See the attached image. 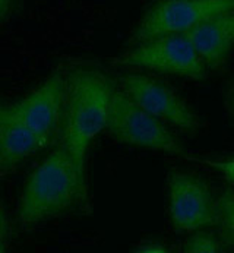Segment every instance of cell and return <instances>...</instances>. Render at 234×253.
I'll return each instance as SVG.
<instances>
[{
  "instance_id": "obj_7",
  "label": "cell",
  "mask_w": 234,
  "mask_h": 253,
  "mask_svg": "<svg viewBox=\"0 0 234 253\" xmlns=\"http://www.w3.org/2000/svg\"><path fill=\"white\" fill-rule=\"evenodd\" d=\"M168 217L174 230L192 234L217 225V199L195 174L171 170L167 177Z\"/></svg>"
},
{
  "instance_id": "obj_1",
  "label": "cell",
  "mask_w": 234,
  "mask_h": 253,
  "mask_svg": "<svg viewBox=\"0 0 234 253\" xmlns=\"http://www.w3.org/2000/svg\"><path fill=\"white\" fill-rule=\"evenodd\" d=\"M113 81L94 68H77L66 78V110L60 144L72 155L79 176L85 179L89 146L106 130Z\"/></svg>"
},
{
  "instance_id": "obj_5",
  "label": "cell",
  "mask_w": 234,
  "mask_h": 253,
  "mask_svg": "<svg viewBox=\"0 0 234 253\" xmlns=\"http://www.w3.org/2000/svg\"><path fill=\"white\" fill-rule=\"evenodd\" d=\"M234 9V0H154L139 18L132 40L188 34L206 19Z\"/></svg>"
},
{
  "instance_id": "obj_4",
  "label": "cell",
  "mask_w": 234,
  "mask_h": 253,
  "mask_svg": "<svg viewBox=\"0 0 234 253\" xmlns=\"http://www.w3.org/2000/svg\"><path fill=\"white\" fill-rule=\"evenodd\" d=\"M115 65L142 71L203 81L208 69L185 34L156 37L136 42L133 48L113 60Z\"/></svg>"
},
{
  "instance_id": "obj_11",
  "label": "cell",
  "mask_w": 234,
  "mask_h": 253,
  "mask_svg": "<svg viewBox=\"0 0 234 253\" xmlns=\"http://www.w3.org/2000/svg\"><path fill=\"white\" fill-rule=\"evenodd\" d=\"M218 236L226 248L234 249V192L226 190L217 198V225Z\"/></svg>"
},
{
  "instance_id": "obj_14",
  "label": "cell",
  "mask_w": 234,
  "mask_h": 253,
  "mask_svg": "<svg viewBox=\"0 0 234 253\" xmlns=\"http://www.w3.org/2000/svg\"><path fill=\"white\" fill-rule=\"evenodd\" d=\"M22 7V0H0V18L1 22H7Z\"/></svg>"
},
{
  "instance_id": "obj_3",
  "label": "cell",
  "mask_w": 234,
  "mask_h": 253,
  "mask_svg": "<svg viewBox=\"0 0 234 253\" xmlns=\"http://www.w3.org/2000/svg\"><path fill=\"white\" fill-rule=\"evenodd\" d=\"M106 130L118 144L186 157L188 151L162 120L133 101L120 86H115Z\"/></svg>"
},
{
  "instance_id": "obj_16",
  "label": "cell",
  "mask_w": 234,
  "mask_h": 253,
  "mask_svg": "<svg viewBox=\"0 0 234 253\" xmlns=\"http://www.w3.org/2000/svg\"><path fill=\"white\" fill-rule=\"evenodd\" d=\"M229 107L232 110V114L234 116V81L233 84H232L230 92H229Z\"/></svg>"
},
{
  "instance_id": "obj_12",
  "label": "cell",
  "mask_w": 234,
  "mask_h": 253,
  "mask_svg": "<svg viewBox=\"0 0 234 253\" xmlns=\"http://www.w3.org/2000/svg\"><path fill=\"white\" fill-rule=\"evenodd\" d=\"M226 248L218 234L209 233L208 228L192 233L183 243V252L189 253H218Z\"/></svg>"
},
{
  "instance_id": "obj_9",
  "label": "cell",
  "mask_w": 234,
  "mask_h": 253,
  "mask_svg": "<svg viewBox=\"0 0 234 253\" xmlns=\"http://www.w3.org/2000/svg\"><path fill=\"white\" fill-rule=\"evenodd\" d=\"M208 72L220 71L234 51V9L215 15L188 34Z\"/></svg>"
},
{
  "instance_id": "obj_6",
  "label": "cell",
  "mask_w": 234,
  "mask_h": 253,
  "mask_svg": "<svg viewBox=\"0 0 234 253\" xmlns=\"http://www.w3.org/2000/svg\"><path fill=\"white\" fill-rule=\"evenodd\" d=\"M118 86L141 107L186 135H196L200 117L191 104L168 84L145 73H123Z\"/></svg>"
},
{
  "instance_id": "obj_15",
  "label": "cell",
  "mask_w": 234,
  "mask_h": 253,
  "mask_svg": "<svg viewBox=\"0 0 234 253\" xmlns=\"http://www.w3.org/2000/svg\"><path fill=\"white\" fill-rule=\"evenodd\" d=\"M135 252H144V253H165L168 252L167 246L158 240H145L142 243H139L135 249Z\"/></svg>"
},
{
  "instance_id": "obj_8",
  "label": "cell",
  "mask_w": 234,
  "mask_h": 253,
  "mask_svg": "<svg viewBox=\"0 0 234 253\" xmlns=\"http://www.w3.org/2000/svg\"><path fill=\"white\" fill-rule=\"evenodd\" d=\"M10 106L39 136L44 148L51 145L62 136L66 110V78L60 73L51 75Z\"/></svg>"
},
{
  "instance_id": "obj_10",
  "label": "cell",
  "mask_w": 234,
  "mask_h": 253,
  "mask_svg": "<svg viewBox=\"0 0 234 253\" xmlns=\"http://www.w3.org/2000/svg\"><path fill=\"white\" fill-rule=\"evenodd\" d=\"M44 148L39 138L22 122L10 104L0 109V166L1 173L13 171L22 161Z\"/></svg>"
},
{
  "instance_id": "obj_2",
  "label": "cell",
  "mask_w": 234,
  "mask_h": 253,
  "mask_svg": "<svg viewBox=\"0 0 234 253\" xmlns=\"http://www.w3.org/2000/svg\"><path fill=\"white\" fill-rule=\"evenodd\" d=\"M86 198V181L79 176L69 151L59 144L30 173L22 186L18 221L34 227L59 217Z\"/></svg>"
},
{
  "instance_id": "obj_13",
  "label": "cell",
  "mask_w": 234,
  "mask_h": 253,
  "mask_svg": "<svg viewBox=\"0 0 234 253\" xmlns=\"http://www.w3.org/2000/svg\"><path fill=\"white\" fill-rule=\"evenodd\" d=\"M202 163L217 170L223 176V179L234 187V157L226 160H205Z\"/></svg>"
}]
</instances>
